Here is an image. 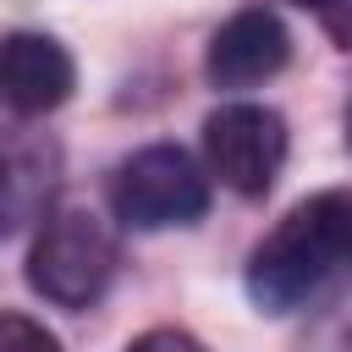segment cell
Masks as SVG:
<instances>
[{
	"mask_svg": "<svg viewBox=\"0 0 352 352\" xmlns=\"http://www.w3.org/2000/svg\"><path fill=\"white\" fill-rule=\"evenodd\" d=\"M352 280V187L302 198L248 258V297L264 314H292Z\"/></svg>",
	"mask_w": 352,
	"mask_h": 352,
	"instance_id": "cell-1",
	"label": "cell"
},
{
	"mask_svg": "<svg viewBox=\"0 0 352 352\" xmlns=\"http://www.w3.org/2000/svg\"><path fill=\"white\" fill-rule=\"evenodd\" d=\"M110 270H116V236L82 204H60L38 226L28 253V286L55 308H88L110 286Z\"/></svg>",
	"mask_w": 352,
	"mask_h": 352,
	"instance_id": "cell-2",
	"label": "cell"
},
{
	"mask_svg": "<svg viewBox=\"0 0 352 352\" xmlns=\"http://www.w3.org/2000/svg\"><path fill=\"white\" fill-rule=\"evenodd\" d=\"M110 209L121 226L132 231H170V226H192L209 209V182L192 165L187 148L176 143H148L138 154H126L110 176Z\"/></svg>",
	"mask_w": 352,
	"mask_h": 352,
	"instance_id": "cell-3",
	"label": "cell"
},
{
	"mask_svg": "<svg viewBox=\"0 0 352 352\" xmlns=\"http://www.w3.org/2000/svg\"><path fill=\"white\" fill-rule=\"evenodd\" d=\"M204 160L209 170L242 192V198H264L286 165V121L270 104H220L204 121Z\"/></svg>",
	"mask_w": 352,
	"mask_h": 352,
	"instance_id": "cell-4",
	"label": "cell"
},
{
	"mask_svg": "<svg viewBox=\"0 0 352 352\" xmlns=\"http://www.w3.org/2000/svg\"><path fill=\"white\" fill-rule=\"evenodd\" d=\"M286 60H292V33L280 28V16L264 6H248L214 28L204 50V77L214 88H253V82H270Z\"/></svg>",
	"mask_w": 352,
	"mask_h": 352,
	"instance_id": "cell-5",
	"label": "cell"
},
{
	"mask_svg": "<svg viewBox=\"0 0 352 352\" xmlns=\"http://www.w3.org/2000/svg\"><path fill=\"white\" fill-rule=\"evenodd\" d=\"M72 88H77V66H72L66 44H55L50 33L0 38V99L16 116H44V110L66 104Z\"/></svg>",
	"mask_w": 352,
	"mask_h": 352,
	"instance_id": "cell-6",
	"label": "cell"
},
{
	"mask_svg": "<svg viewBox=\"0 0 352 352\" xmlns=\"http://www.w3.org/2000/svg\"><path fill=\"white\" fill-rule=\"evenodd\" d=\"M0 352H60V341H55L38 319L0 308Z\"/></svg>",
	"mask_w": 352,
	"mask_h": 352,
	"instance_id": "cell-7",
	"label": "cell"
},
{
	"mask_svg": "<svg viewBox=\"0 0 352 352\" xmlns=\"http://www.w3.org/2000/svg\"><path fill=\"white\" fill-rule=\"evenodd\" d=\"M292 6L314 11V16H319V28H324L341 50H352V0H292Z\"/></svg>",
	"mask_w": 352,
	"mask_h": 352,
	"instance_id": "cell-8",
	"label": "cell"
},
{
	"mask_svg": "<svg viewBox=\"0 0 352 352\" xmlns=\"http://www.w3.org/2000/svg\"><path fill=\"white\" fill-rule=\"evenodd\" d=\"M126 352H209V346H204L198 336H187V330H170V324H165V330H143Z\"/></svg>",
	"mask_w": 352,
	"mask_h": 352,
	"instance_id": "cell-9",
	"label": "cell"
}]
</instances>
